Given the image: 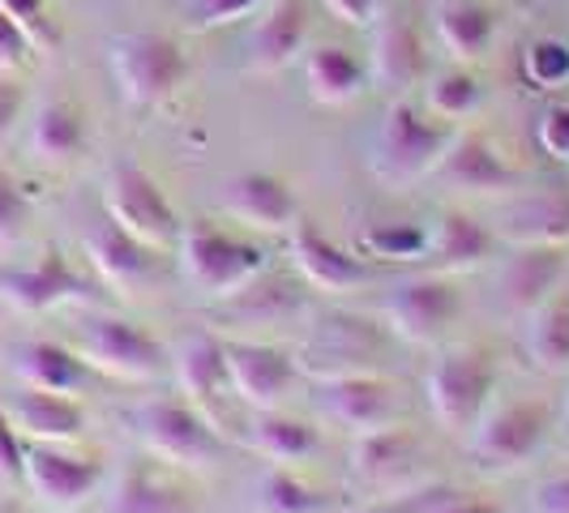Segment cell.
Returning <instances> with one entry per match:
<instances>
[{"label":"cell","instance_id":"6da1fadb","mask_svg":"<svg viewBox=\"0 0 569 513\" xmlns=\"http://www.w3.org/2000/svg\"><path fill=\"white\" fill-rule=\"evenodd\" d=\"M112 78L133 112H154L189 82V57L168 34L133 30L112 43Z\"/></svg>","mask_w":569,"mask_h":513},{"label":"cell","instance_id":"7a4b0ae2","mask_svg":"<svg viewBox=\"0 0 569 513\" xmlns=\"http://www.w3.org/2000/svg\"><path fill=\"white\" fill-rule=\"evenodd\" d=\"M455 142V129L437 115H425L411 103H395L381 133H377V150H372V171L386 184H411L437 168V159L446 154V145Z\"/></svg>","mask_w":569,"mask_h":513},{"label":"cell","instance_id":"3957f363","mask_svg":"<svg viewBox=\"0 0 569 513\" xmlns=\"http://www.w3.org/2000/svg\"><path fill=\"white\" fill-rule=\"evenodd\" d=\"M180 270L184 279L206 291V295H236L253 283L266 265V253L240 240V235H228L214 223H193V228L180 231Z\"/></svg>","mask_w":569,"mask_h":513},{"label":"cell","instance_id":"277c9868","mask_svg":"<svg viewBox=\"0 0 569 513\" xmlns=\"http://www.w3.org/2000/svg\"><path fill=\"white\" fill-rule=\"evenodd\" d=\"M103 210L116 228H124L129 235H138L150 249H168L180 240V214L171 198L159 189V180L138 163H120L108 175V189H103Z\"/></svg>","mask_w":569,"mask_h":513},{"label":"cell","instance_id":"5b68a950","mask_svg":"<svg viewBox=\"0 0 569 513\" xmlns=\"http://www.w3.org/2000/svg\"><path fill=\"white\" fill-rule=\"evenodd\" d=\"M133 424H138L146 450L163 457L168 466H210L223 454V441L214 436L210 420L180 399H146Z\"/></svg>","mask_w":569,"mask_h":513},{"label":"cell","instance_id":"8992f818","mask_svg":"<svg viewBox=\"0 0 569 513\" xmlns=\"http://www.w3.org/2000/svg\"><path fill=\"white\" fill-rule=\"evenodd\" d=\"M497 385V369L480 351H446L432 369H428V411L437 415V424L450 432H467L485 415L488 394Z\"/></svg>","mask_w":569,"mask_h":513},{"label":"cell","instance_id":"52a82bcc","mask_svg":"<svg viewBox=\"0 0 569 513\" xmlns=\"http://www.w3.org/2000/svg\"><path fill=\"white\" fill-rule=\"evenodd\" d=\"M78 355L86 369L108 372L116 381H154L168 360L159 339H150L142 325L124 316H90L78 334Z\"/></svg>","mask_w":569,"mask_h":513},{"label":"cell","instance_id":"ba28073f","mask_svg":"<svg viewBox=\"0 0 569 513\" xmlns=\"http://www.w3.org/2000/svg\"><path fill=\"white\" fill-rule=\"evenodd\" d=\"M22 480L39 505L69 513L94 496L103 484V462L86 454H64L60 445H27L22 457Z\"/></svg>","mask_w":569,"mask_h":513},{"label":"cell","instance_id":"9c48e42d","mask_svg":"<svg viewBox=\"0 0 569 513\" xmlns=\"http://www.w3.org/2000/svg\"><path fill=\"white\" fill-rule=\"evenodd\" d=\"M543 436H548V406L543 402H506V406L476 420L471 454L480 457V466L513 471L540 450Z\"/></svg>","mask_w":569,"mask_h":513},{"label":"cell","instance_id":"30bf717a","mask_svg":"<svg viewBox=\"0 0 569 513\" xmlns=\"http://www.w3.org/2000/svg\"><path fill=\"white\" fill-rule=\"evenodd\" d=\"M386 325L411 346H432L458 316V291L437 274L407 279L386 295Z\"/></svg>","mask_w":569,"mask_h":513},{"label":"cell","instance_id":"8fae6325","mask_svg":"<svg viewBox=\"0 0 569 513\" xmlns=\"http://www.w3.org/2000/svg\"><path fill=\"white\" fill-rule=\"evenodd\" d=\"M90 295V283L69 265V256L60 249H48L39 261L30 265H13L0 274V300L18 313H48L57 304H69V300H86Z\"/></svg>","mask_w":569,"mask_h":513},{"label":"cell","instance_id":"7c38bea8","mask_svg":"<svg viewBox=\"0 0 569 513\" xmlns=\"http://www.w3.org/2000/svg\"><path fill=\"white\" fill-rule=\"evenodd\" d=\"M317 406L347 432L395 424V390L372 372H330L317 381Z\"/></svg>","mask_w":569,"mask_h":513},{"label":"cell","instance_id":"4fadbf2b","mask_svg":"<svg viewBox=\"0 0 569 513\" xmlns=\"http://www.w3.org/2000/svg\"><path fill=\"white\" fill-rule=\"evenodd\" d=\"M223 360H228V381L236 399L249 402L253 411H274L296 385V364L291 355L266 342H223Z\"/></svg>","mask_w":569,"mask_h":513},{"label":"cell","instance_id":"5bb4252c","mask_svg":"<svg viewBox=\"0 0 569 513\" xmlns=\"http://www.w3.org/2000/svg\"><path fill=\"white\" fill-rule=\"evenodd\" d=\"M0 411L30 445H64V441H78L86 428L82 406L69 394H48V390H30V385L0 402Z\"/></svg>","mask_w":569,"mask_h":513},{"label":"cell","instance_id":"9a60e30c","mask_svg":"<svg viewBox=\"0 0 569 513\" xmlns=\"http://www.w3.org/2000/svg\"><path fill=\"white\" fill-rule=\"evenodd\" d=\"M223 210L257 231H291L300 223L296 198L270 171H240L223 184Z\"/></svg>","mask_w":569,"mask_h":513},{"label":"cell","instance_id":"2e32d148","mask_svg":"<svg viewBox=\"0 0 569 513\" xmlns=\"http://www.w3.org/2000/svg\"><path fill=\"white\" fill-rule=\"evenodd\" d=\"M428 175H437L455 193H480V198L506 193V189H513V180H518L506 168V159L492 150V142L480 138V133H467V138L455 133V142L446 145V154L437 159V168L428 171Z\"/></svg>","mask_w":569,"mask_h":513},{"label":"cell","instance_id":"e0dca14e","mask_svg":"<svg viewBox=\"0 0 569 513\" xmlns=\"http://www.w3.org/2000/svg\"><path fill=\"white\" fill-rule=\"evenodd\" d=\"M86 256L99 270V279L116 291H142L154 274H159V256L150 244H142L138 235H129L124 228H116L112 219L86 235Z\"/></svg>","mask_w":569,"mask_h":513},{"label":"cell","instance_id":"ac0fdd59","mask_svg":"<svg viewBox=\"0 0 569 513\" xmlns=\"http://www.w3.org/2000/svg\"><path fill=\"white\" fill-rule=\"evenodd\" d=\"M309 39V9L305 0H270L249 30V69L253 73H279L300 57Z\"/></svg>","mask_w":569,"mask_h":513},{"label":"cell","instance_id":"d6986e66","mask_svg":"<svg viewBox=\"0 0 569 513\" xmlns=\"http://www.w3.org/2000/svg\"><path fill=\"white\" fill-rule=\"evenodd\" d=\"M501 240L518 249H561L569 240V189H540L501 210Z\"/></svg>","mask_w":569,"mask_h":513},{"label":"cell","instance_id":"ffe728a7","mask_svg":"<svg viewBox=\"0 0 569 513\" xmlns=\"http://www.w3.org/2000/svg\"><path fill=\"white\" fill-rule=\"evenodd\" d=\"M291 261L305 274V283H313L317 291H330V295L356 291L369 279L365 261L351 256L347 249H339V244H330L313 223H296L291 228Z\"/></svg>","mask_w":569,"mask_h":513},{"label":"cell","instance_id":"44dd1931","mask_svg":"<svg viewBox=\"0 0 569 513\" xmlns=\"http://www.w3.org/2000/svg\"><path fill=\"white\" fill-rule=\"evenodd\" d=\"M416 466V436L399 424L372 428V432H356L351 445V475L360 484L386 487L402 480Z\"/></svg>","mask_w":569,"mask_h":513},{"label":"cell","instance_id":"7402d4cb","mask_svg":"<svg viewBox=\"0 0 569 513\" xmlns=\"http://www.w3.org/2000/svg\"><path fill=\"white\" fill-rule=\"evenodd\" d=\"M428 57L425 43H420V30L411 27L407 18H395L377 30L372 39V60H369V78L381 90H407L425 78Z\"/></svg>","mask_w":569,"mask_h":513},{"label":"cell","instance_id":"603a6c76","mask_svg":"<svg viewBox=\"0 0 569 513\" xmlns=\"http://www.w3.org/2000/svg\"><path fill=\"white\" fill-rule=\"evenodd\" d=\"M492 253H497V235L480 219L462 214V210H446L437 219V228L428 231L425 256L437 270H476Z\"/></svg>","mask_w":569,"mask_h":513},{"label":"cell","instance_id":"cb8c5ba5","mask_svg":"<svg viewBox=\"0 0 569 513\" xmlns=\"http://www.w3.org/2000/svg\"><path fill=\"white\" fill-rule=\"evenodd\" d=\"M566 274V253L561 249H518L501 265V295L513 313H531L543 304Z\"/></svg>","mask_w":569,"mask_h":513},{"label":"cell","instance_id":"d4e9b609","mask_svg":"<svg viewBox=\"0 0 569 513\" xmlns=\"http://www.w3.org/2000/svg\"><path fill=\"white\" fill-rule=\"evenodd\" d=\"M198 505L171 475L154 471L150 462H133L116 484L108 513H193Z\"/></svg>","mask_w":569,"mask_h":513},{"label":"cell","instance_id":"484cf974","mask_svg":"<svg viewBox=\"0 0 569 513\" xmlns=\"http://www.w3.org/2000/svg\"><path fill=\"white\" fill-rule=\"evenodd\" d=\"M13 372L18 381L30 385V390H48V394H78L86 381H90V369L78 351L60 346V342H27L13 360Z\"/></svg>","mask_w":569,"mask_h":513},{"label":"cell","instance_id":"4316f807","mask_svg":"<svg viewBox=\"0 0 569 513\" xmlns=\"http://www.w3.org/2000/svg\"><path fill=\"white\" fill-rule=\"evenodd\" d=\"M244 445L266 457V462L287 466V462H300V457L313 454L317 428H309L296 415H279V406H274V411H257V420L244 432Z\"/></svg>","mask_w":569,"mask_h":513},{"label":"cell","instance_id":"83f0119b","mask_svg":"<svg viewBox=\"0 0 569 513\" xmlns=\"http://www.w3.org/2000/svg\"><path fill=\"white\" fill-rule=\"evenodd\" d=\"M492 34H497V18L480 0H450L437 13V39L458 60H480L492 48Z\"/></svg>","mask_w":569,"mask_h":513},{"label":"cell","instance_id":"f1b7e54d","mask_svg":"<svg viewBox=\"0 0 569 513\" xmlns=\"http://www.w3.org/2000/svg\"><path fill=\"white\" fill-rule=\"evenodd\" d=\"M305 82L313 90V99L339 108V103H351L365 90L369 69H365V60L356 57V52H347V48H317L305 60Z\"/></svg>","mask_w":569,"mask_h":513},{"label":"cell","instance_id":"f546056e","mask_svg":"<svg viewBox=\"0 0 569 513\" xmlns=\"http://www.w3.org/2000/svg\"><path fill=\"white\" fill-rule=\"evenodd\" d=\"M176 381L184 385V394L198 402V406H210V402L223 399L228 390V360H223V342L201 334V339H189L176 355Z\"/></svg>","mask_w":569,"mask_h":513},{"label":"cell","instance_id":"4dcf8cb0","mask_svg":"<svg viewBox=\"0 0 569 513\" xmlns=\"http://www.w3.org/2000/svg\"><path fill=\"white\" fill-rule=\"evenodd\" d=\"M527 355L548 372L569 369V295H548L527 313Z\"/></svg>","mask_w":569,"mask_h":513},{"label":"cell","instance_id":"1f68e13d","mask_svg":"<svg viewBox=\"0 0 569 513\" xmlns=\"http://www.w3.org/2000/svg\"><path fill=\"white\" fill-rule=\"evenodd\" d=\"M30 145L43 163H69L86 150V120L73 103H48L34 115Z\"/></svg>","mask_w":569,"mask_h":513},{"label":"cell","instance_id":"d6a6232c","mask_svg":"<svg viewBox=\"0 0 569 513\" xmlns=\"http://www.w3.org/2000/svg\"><path fill=\"white\" fill-rule=\"evenodd\" d=\"M257 510L261 513H335V496L305 484L287 466H270L257 484Z\"/></svg>","mask_w":569,"mask_h":513},{"label":"cell","instance_id":"836d02e7","mask_svg":"<svg viewBox=\"0 0 569 513\" xmlns=\"http://www.w3.org/2000/svg\"><path fill=\"white\" fill-rule=\"evenodd\" d=\"M480 78L476 73H467V69H441V73H432L425 86V108L428 115H437V120H462V115H471L480 108Z\"/></svg>","mask_w":569,"mask_h":513},{"label":"cell","instance_id":"e575fe53","mask_svg":"<svg viewBox=\"0 0 569 513\" xmlns=\"http://www.w3.org/2000/svg\"><path fill=\"white\" fill-rule=\"evenodd\" d=\"M522 73L536 90H557L569 82V43L566 39H531L527 52H522Z\"/></svg>","mask_w":569,"mask_h":513},{"label":"cell","instance_id":"d590c367","mask_svg":"<svg viewBox=\"0 0 569 513\" xmlns=\"http://www.w3.org/2000/svg\"><path fill=\"white\" fill-rule=\"evenodd\" d=\"M360 249L381 261H411V256H425L428 231L416 223H377L360 235Z\"/></svg>","mask_w":569,"mask_h":513},{"label":"cell","instance_id":"8d00e7d4","mask_svg":"<svg viewBox=\"0 0 569 513\" xmlns=\"http://www.w3.org/2000/svg\"><path fill=\"white\" fill-rule=\"evenodd\" d=\"M0 9L9 13V22L27 34L30 48H52L60 39L57 22H52V13H48V4L43 0H0Z\"/></svg>","mask_w":569,"mask_h":513},{"label":"cell","instance_id":"74e56055","mask_svg":"<svg viewBox=\"0 0 569 513\" xmlns=\"http://www.w3.org/2000/svg\"><path fill=\"white\" fill-rule=\"evenodd\" d=\"M261 4H266V0H189V22L201 30L228 27L236 18H249Z\"/></svg>","mask_w":569,"mask_h":513},{"label":"cell","instance_id":"f35d334b","mask_svg":"<svg viewBox=\"0 0 569 513\" xmlns=\"http://www.w3.org/2000/svg\"><path fill=\"white\" fill-rule=\"evenodd\" d=\"M27 223H30V201L22 198V189L0 171V244L18 240Z\"/></svg>","mask_w":569,"mask_h":513},{"label":"cell","instance_id":"ab89813d","mask_svg":"<svg viewBox=\"0 0 569 513\" xmlns=\"http://www.w3.org/2000/svg\"><path fill=\"white\" fill-rule=\"evenodd\" d=\"M536 142H540L543 154L569 163V103H552L548 112L540 115L536 124Z\"/></svg>","mask_w":569,"mask_h":513},{"label":"cell","instance_id":"60d3db41","mask_svg":"<svg viewBox=\"0 0 569 513\" xmlns=\"http://www.w3.org/2000/svg\"><path fill=\"white\" fill-rule=\"evenodd\" d=\"M22 457H27V445H22L18 428L9 424V415L0 411V484L22 480Z\"/></svg>","mask_w":569,"mask_h":513},{"label":"cell","instance_id":"b9f144b4","mask_svg":"<svg viewBox=\"0 0 569 513\" xmlns=\"http://www.w3.org/2000/svg\"><path fill=\"white\" fill-rule=\"evenodd\" d=\"M27 57H30L27 34L13 27V22H9V13L0 9V73H13Z\"/></svg>","mask_w":569,"mask_h":513},{"label":"cell","instance_id":"7bdbcfd3","mask_svg":"<svg viewBox=\"0 0 569 513\" xmlns=\"http://www.w3.org/2000/svg\"><path fill=\"white\" fill-rule=\"evenodd\" d=\"M342 27H372L381 13V0H321Z\"/></svg>","mask_w":569,"mask_h":513},{"label":"cell","instance_id":"ee69618b","mask_svg":"<svg viewBox=\"0 0 569 513\" xmlns=\"http://www.w3.org/2000/svg\"><path fill=\"white\" fill-rule=\"evenodd\" d=\"M531 513H569V471L566 475H552V480H543L536 487Z\"/></svg>","mask_w":569,"mask_h":513},{"label":"cell","instance_id":"f6af8a7d","mask_svg":"<svg viewBox=\"0 0 569 513\" xmlns=\"http://www.w3.org/2000/svg\"><path fill=\"white\" fill-rule=\"evenodd\" d=\"M22 103H27L22 86L0 73V142L13 133V124H18V115H22Z\"/></svg>","mask_w":569,"mask_h":513},{"label":"cell","instance_id":"bcb514c9","mask_svg":"<svg viewBox=\"0 0 569 513\" xmlns=\"http://www.w3.org/2000/svg\"><path fill=\"white\" fill-rule=\"evenodd\" d=\"M425 513H506V505H497L488 496H450V492H441Z\"/></svg>","mask_w":569,"mask_h":513},{"label":"cell","instance_id":"7dc6e473","mask_svg":"<svg viewBox=\"0 0 569 513\" xmlns=\"http://www.w3.org/2000/svg\"><path fill=\"white\" fill-rule=\"evenodd\" d=\"M0 513H18V505H13V501H9V505H0Z\"/></svg>","mask_w":569,"mask_h":513},{"label":"cell","instance_id":"c3c4849f","mask_svg":"<svg viewBox=\"0 0 569 513\" xmlns=\"http://www.w3.org/2000/svg\"><path fill=\"white\" fill-rule=\"evenodd\" d=\"M566 420H569V406H566Z\"/></svg>","mask_w":569,"mask_h":513}]
</instances>
